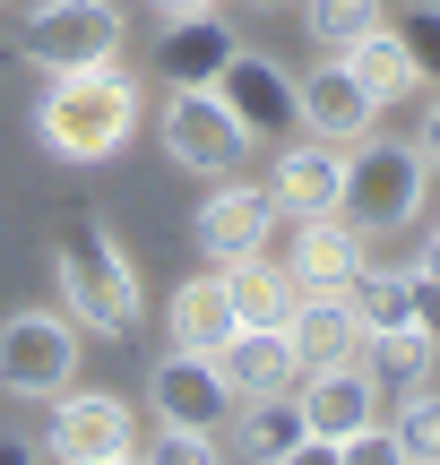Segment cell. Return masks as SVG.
I'll use <instances>...</instances> for the list:
<instances>
[{
    "label": "cell",
    "mask_w": 440,
    "mask_h": 465,
    "mask_svg": "<svg viewBox=\"0 0 440 465\" xmlns=\"http://www.w3.org/2000/svg\"><path fill=\"white\" fill-rule=\"evenodd\" d=\"M138 121H147V95L121 61L61 69V78H44V104H35V147L52 164H113L138 138Z\"/></svg>",
    "instance_id": "6da1fadb"
},
{
    "label": "cell",
    "mask_w": 440,
    "mask_h": 465,
    "mask_svg": "<svg viewBox=\"0 0 440 465\" xmlns=\"http://www.w3.org/2000/svg\"><path fill=\"white\" fill-rule=\"evenodd\" d=\"M52 276H61V302H69V319H78V336H130L138 319H147L130 250H121V232L95 224V216L52 232Z\"/></svg>",
    "instance_id": "7a4b0ae2"
},
{
    "label": "cell",
    "mask_w": 440,
    "mask_h": 465,
    "mask_svg": "<svg viewBox=\"0 0 440 465\" xmlns=\"http://www.w3.org/2000/svg\"><path fill=\"white\" fill-rule=\"evenodd\" d=\"M424 190H432V164L415 138H355L345 147V190H337V216L380 242V232H406L424 224Z\"/></svg>",
    "instance_id": "3957f363"
},
{
    "label": "cell",
    "mask_w": 440,
    "mask_h": 465,
    "mask_svg": "<svg viewBox=\"0 0 440 465\" xmlns=\"http://www.w3.org/2000/svg\"><path fill=\"white\" fill-rule=\"evenodd\" d=\"M121 44H130L121 0H35V9L17 17V61L44 69V78H61V69H104V61H121Z\"/></svg>",
    "instance_id": "277c9868"
},
{
    "label": "cell",
    "mask_w": 440,
    "mask_h": 465,
    "mask_svg": "<svg viewBox=\"0 0 440 465\" xmlns=\"http://www.w3.org/2000/svg\"><path fill=\"white\" fill-rule=\"evenodd\" d=\"M155 138H165V155L182 173H199V182H225V173L251 164V130L225 113L216 86H165V104H155Z\"/></svg>",
    "instance_id": "5b68a950"
},
{
    "label": "cell",
    "mask_w": 440,
    "mask_h": 465,
    "mask_svg": "<svg viewBox=\"0 0 440 465\" xmlns=\"http://www.w3.org/2000/svg\"><path fill=\"white\" fill-rule=\"evenodd\" d=\"M259 250L294 276V293H345V284L363 276V259H372V242L345 216H285V207H276V224H268Z\"/></svg>",
    "instance_id": "8992f818"
},
{
    "label": "cell",
    "mask_w": 440,
    "mask_h": 465,
    "mask_svg": "<svg viewBox=\"0 0 440 465\" xmlns=\"http://www.w3.org/2000/svg\"><path fill=\"white\" fill-rule=\"evenodd\" d=\"M35 449L61 457V465H130L138 457V414L113 388H78L69 380L61 397H52V431L35 440Z\"/></svg>",
    "instance_id": "52a82bcc"
},
{
    "label": "cell",
    "mask_w": 440,
    "mask_h": 465,
    "mask_svg": "<svg viewBox=\"0 0 440 465\" xmlns=\"http://www.w3.org/2000/svg\"><path fill=\"white\" fill-rule=\"evenodd\" d=\"M78 319H52V311H17L0 319V388L26 405H52L69 380H78Z\"/></svg>",
    "instance_id": "ba28073f"
},
{
    "label": "cell",
    "mask_w": 440,
    "mask_h": 465,
    "mask_svg": "<svg viewBox=\"0 0 440 465\" xmlns=\"http://www.w3.org/2000/svg\"><path fill=\"white\" fill-rule=\"evenodd\" d=\"M294 405H303V422H311V457H303V465H337V440H345V431H363V422L389 414V397H380V380H372L363 362L303 371Z\"/></svg>",
    "instance_id": "9c48e42d"
},
{
    "label": "cell",
    "mask_w": 440,
    "mask_h": 465,
    "mask_svg": "<svg viewBox=\"0 0 440 465\" xmlns=\"http://www.w3.org/2000/svg\"><path fill=\"white\" fill-rule=\"evenodd\" d=\"M207 86H216V95H225V113L251 130V147H259V138H294V130H303V121H294V69L276 61V52L234 44V61H225Z\"/></svg>",
    "instance_id": "30bf717a"
},
{
    "label": "cell",
    "mask_w": 440,
    "mask_h": 465,
    "mask_svg": "<svg viewBox=\"0 0 440 465\" xmlns=\"http://www.w3.org/2000/svg\"><path fill=\"white\" fill-rule=\"evenodd\" d=\"M294 121H303L311 138H328V147H355V138H372L380 104L363 95V78L337 61V52H320V69L294 78Z\"/></svg>",
    "instance_id": "8fae6325"
},
{
    "label": "cell",
    "mask_w": 440,
    "mask_h": 465,
    "mask_svg": "<svg viewBox=\"0 0 440 465\" xmlns=\"http://www.w3.org/2000/svg\"><path fill=\"white\" fill-rule=\"evenodd\" d=\"M147 414L155 422H199V431H216V422L234 414V388H225L216 353H182V345H173L165 362L147 371Z\"/></svg>",
    "instance_id": "7c38bea8"
},
{
    "label": "cell",
    "mask_w": 440,
    "mask_h": 465,
    "mask_svg": "<svg viewBox=\"0 0 440 465\" xmlns=\"http://www.w3.org/2000/svg\"><path fill=\"white\" fill-rule=\"evenodd\" d=\"M337 190H345V147L294 130L276 138V164H268V199L285 216H337Z\"/></svg>",
    "instance_id": "4fadbf2b"
},
{
    "label": "cell",
    "mask_w": 440,
    "mask_h": 465,
    "mask_svg": "<svg viewBox=\"0 0 440 465\" xmlns=\"http://www.w3.org/2000/svg\"><path fill=\"white\" fill-rule=\"evenodd\" d=\"M268 224H276V199H268V182H242V173H225L216 190H207V207H199V259L207 267H225V259H242V250H259L268 242Z\"/></svg>",
    "instance_id": "5bb4252c"
},
{
    "label": "cell",
    "mask_w": 440,
    "mask_h": 465,
    "mask_svg": "<svg viewBox=\"0 0 440 465\" xmlns=\"http://www.w3.org/2000/svg\"><path fill=\"white\" fill-rule=\"evenodd\" d=\"M234 17H225V0L216 9H190V17H165V35H155V78L165 86H207L225 61H234Z\"/></svg>",
    "instance_id": "9a60e30c"
},
{
    "label": "cell",
    "mask_w": 440,
    "mask_h": 465,
    "mask_svg": "<svg viewBox=\"0 0 440 465\" xmlns=\"http://www.w3.org/2000/svg\"><path fill=\"white\" fill-rule=\"evenodd\" d=\"M234 405H259V397H294L303 388V353H294L285 328H234V345L216 353Z\"/></svg>",
    "instance_id": "2e32d148"
},
{
    "label": "cell",
    "mask_w": 440,
    "mask_h": 465,
    "mask_svg": "<svg viewBox=\"0 0 440 465\" xmlns=\"http://www.w3.org/2000/svg\"><path fill=\"white\" fill-rule=\"evenodd\" d=\"M285 336H294V353H303V371L363 362V319H355V302H345V293H294Z\"/></svg>",
    "instance_id": "e0dca14e"
},
{
    "label": "cell",
    "mask_w": 440,
    "mask_h": 465,
    "mask_svg": "<svg viewBox=\"0 0 440 465\" xmlns=\"http://www.w3.org/2000/svg\"><path fill=\"white\" fill-rule=\"evenodd\" d=\"M165 328H173V345H182V353H225V345H234V328H242V319H234V293H225V276H216V267L173 284Z\"/></svg>",
    "instance_id": "ac0fdd59"
},
{
    "label": "cell",
    "mask_w": 440,
    "mask_h": 465,
    "mask_svg": "<svg viewBox=\"0 0 440 465\" xmlns=\"http://www.w3.org/2000/svg\"><path fill=\"white\" fill-rule=\"evenodd\" d=\"M337 61L363 78V95H372L380 113H389V104H415V95H424V69H415V52L397 44V26H372L363 44H345Z\"/></svg>",
    "instance_id": "d6986e66"
},
{
    "label": "cell",
    "mask_w": 440,
    "mask_h": 465,
    "mask_svg": "<svg viewBox=\"0 0 440 465\" xmlns=\"http://www.w3.org/2000/svg\"><path fill=\"white\" fill-rule=\"evenodd\" d=\"M216 276H225V293H234V319H242V328H285V311H294V276L268 259V250H242V259L216 267Z\"/></svg>",
    "instance_id": "ffe728a7"
},
{
    "label": "cell",
    "mask_w": 440,
    "mask_h": 465,
    "mask_svg": "<svg viewBox=\"0 0 440 465\" xmlns=\"http://www.w3.org/2000/svg\"><path fill=\"white\" fill-rule=\"evenodd\" d=\"M432 362H440V336H424L415 319H406V328H372V336H363V371L380 380V397H406V388H424Z\"/></svg>",
    "instance_id": "44dd1931"
},
{
    "label": "cell",
    "mask_w": 440,
    "mask_h": 465,
    "mask_svg": "<svg viewBox=\"0 0 440 465\" xmlns=\"http://www.w3.org/2000/svg\"><path fill=\"white\" fill-rule=\"evenodd\" d=\"M294 9H303L311 52H345V44H363L372 26H389V0H294Z\"/></svg>",
    "instance_id": "7402d4cb"
},
{
    "label": "cell",
    "mask_w": 440,
    "mask_h": 465,
    "mask_svg": "<svg viewBox=\"0 0 440 465\" xmlns=\"http://www.w3.org/2000/svg\"><path fill=\"white\" fill-rule=\"evenodd\" d=\"M345 302H355L363 336H372V328H406V319H415V276H406V267H372V259H363V276L345 284Z\"/></svg>",
    "instance_id": "603a6c76"
},
{
    "label": "cell",
    "mask_w": 440,
    "mask_h": 465,
    "mask_svg": "<svg viewBox=\"0 0 440 465\" xmlns=\"http://www.w3.org/2000/svg\"><path fill=\"white\" fill-rule=\"evenodd\" d=\"M251 457H268V465L311 457V422H303V405H294V397H259L251 405Z\"/></svg>",
    "instance_id": "cb8c5ba5"
},
{
    "label": "cell",
    "mask_w": 440,
    "mask_h": 465,
    "mask_svg": "<svg viewBox=\"0 0 440 465\" xmlns=\"http://www.w3.org/2000/svg\"><path fill=\"white\" fill-rule=\"evenodd\" d=\"M389 431H397V457H406V465H440V397H432V380L397 397Z\"/></svg>",
    "instance_id": "d4e9b609"
},
{
    "label": "cell",
    "mask_w": 440,
    "mask_h": 465,
    "mask_svg": "<svg viewBox=\"0 0 440 465\" xmlns=\"http://www.w3.org/2000/svg\"><path fill=\"white\" fill-rule=\"evenodd\" d=\"M389 26H397V44L415 52L424 86H440V0H389Z\"/></svg>",
    "instance_id": "484cf974"
},
{
    "label": "cell",
    "mask_w": 440,
    "mask_h": 465,
    "mask_svg": "<svg viewBox=\"0 0 440 465\" xmlns=\"http://www.w3.org/2000/svg\"><path fill=\"white\" fill-rule=\"evenodd\" d=\"M337 465H397V431H389V414L363 422V431H345V440H337Z\"/></svg>",
    "instance_id": "4316f807"
},
{
    "label": "cell",
    "mask_w": 440,
    "mask_h": 465,
    "mask_svg": "<svg viewBox=\"0 0 440 465\" xmlns=\"http://www.w3.org/2000/svg\"><path fill=\"white\" fill-rule=\"evenodd\" d=\"M155 457H165V465H207V457H216V431H199V422H165V431H155Z\"/></svg>",
    "instance_id": "83f0119b"
},
{
    "label": "cell",
    "mask_w": 440,
    "mask_h": 465,
    "mask_svg": "<svg viewBox=\"0 0 440 465\" xmlns=\"http://www.w3.org/2000/svg\"><path fill=\"white\" fill-rule=\"evenodd\" d=\"M406 276H415V328L440 336V267H406Z\"/></svg>",
    "instance_id": "f1b7e54d"
},
{
    "label": "cell",
    "mask_w": 440,
    "mask_h": 465,
    "mask_svg": "<svg viewBox=\"0 0 440 465\" xmlns=\"http://www.w3.org/2000/svg\"><path fill=\"white\" fill-rule=\"evenodd\" d=\"M415 147H424V164H432V173H440V95H432V104H424V130H415Z\"/></svg>",
    "instance_id": "f546056e"
},
{
    "label": "cell",
    "mask_w": 440,
    "mask_h": 465,
    "mask_svg": "<svg viewBox=\"0 0 440 465\" xmlns=\"http://www.w3.org/2000/svg\"><path fill=\"white\" fill-rule=\"evenodd\" d=\"M190 9H216V0H155V17H190Z\"/></svg>",
    "instance_id": "4dcf8cb0"
},
{
    "label": "cell",
    "mask_w": 440,
    "mask_h": 465,
    "mask_svg": "<svg viewBox=\"0 0 440 465\" xmlns=\"http://www.w3.org/2000/svg\"><path fill=\"white\" fill-rule=\"evenodd\" d=\"M415 267H440V224H432V242H424V259H415Z\"/></svg>",
    "instance_id": "1f68e13d"
},
{
    "label": "cell",
    "mask_w": 440,
    "mask_h": 465,
    "mask_svg": "<svg viewBox=\"0 0 440 465\" xmlns=\"http://www.w3.org/2000/svg\"><path fill=\"white\" fill-rule=\"evenodd\" d=\"M234 9H259V17H268V9H294V0H234Z\"/></svg>",
    "instance_id": "d6a6232c"
},
{
    "label": "cell",
    "mask_w": 440,
    "mask_h": 465,
    "mask_svg": "<svg viewBox=\"0 0 440 465\" xmlns=\"http://www.w3.org/2000/svg\"><path fill=\"white\" fill-rule=\"evenodd\" d=\"M0 9H9V0H0Z\"/></svg>",
    "instance_id": "836d02e7"
}]
</instances>
